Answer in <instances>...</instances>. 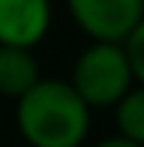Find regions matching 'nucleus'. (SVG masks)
I'll list each match as a JSON object with an SVG mask.
<instances>
[{"label": "nucleus", "mask_w": 144, "mask_h": 147, "mask_svg": "<svg viewBox=\"0 0 144 147\" xmlns=\"http://www.w3.org/2000/svg\"><path fill=\"white\" fill-rule=\"evenodd\" d=\"M14 116L28 147H82L90 130V108L68 79H40L17 99Z\"/></svg>", "instance_id": "obj_1"}, {"label": "nucleus", "mask_w": 144, "mask_h": 147, "mask_svg": "<svg viewBox=\"0 0 144 147\" xmlns=\"http://www.w3.org/2000/svg\"><path fill=\"white\" fill-rule=\"evenodd\" d=\"M93 147H144V144H133V142H127V139L110 136V139H102L99 144H93Z\"/></svg>", "instance_id": "obj_8"}, {"label": "nucleus", "mask_w": 144, "mask_h": 147, "mask_svg": "<svg viewBox=\"0 0 144 147\" xmlns=\"http://www.w3.org/2000/svg\"><path fill=\"white\" fill-rule=\"evenodd\" d=\"M110 110H113V122H116V130H119L116 136L133 142V144H144V91H141V85L127 91Z\"/></svg>", "instance_id": "obj_6"}, {"label": "nucleus", "mask_w": 144, "mask_h": 147, "mask_svg": "<svg viewBox=\"0 0 144 147\" xmlns=\"http://www.w3.org/2000/svg\"><path fill=\"white\" fill-rule=\"evenodd\" d=\"M68 82L76 96L90 110H96L113 108L127 91L139 85V76L127 65L119 42H90L76 57Z\"/></svg>", "instance_id": "obj_2"}, {"label": "nucleus", "mask_w": 144, "mask_h": 147, "mask_svg": "<svg viewBox=\"0 0 144 147\" xmlns=\"http://www.w3.org/2000/svg\"><path fill=\"white\" fill-rule=\"evenodd\" d=\"M51 28V0H0V45L31 48Z\"/></svg>", "instance_id": "obj_4"}, {"label": "nucleus", "mask_w": 144, "mask_h": 147, "mask_svg": "<svg viewBox=\"0 0 144 147\" xmlns=\"http://www.w3.org/2000/svg\"><path fill=\"white\" fill-rule=\"evenodd\" d=\"M65 6L90 42H122L144 26V0H65Z\"/></svg>", "instance_id": "obj_3"}, {"label": "nucleus", "mask_w": 144, "mask_h": 147, "mask_svg": "<svg viewBox=\"0 0 144 147\" xmlns=\"http://www.w3.org/2000/svg\"><path fill=\"white\" fill-rule=\"evenodd\" d=\"M119 45H122V54H124L127 65L133 68V74L141 82L144 79V26H139L136 31H130Z\"/></svg>", "instance_id": "obj_7"}, {"label": "nucleus", "mask_w": 144, "mask_h": 147, "mask_svg": "<svg viewBox=\"0 0 144 147\" xmlns=\"http://www.w3.org/2000/svg\"><path fill=\"white\" fill-rule=\"evenodd\" d=\"M42 79L40 62L31 48L0 45V96L20 99Z\"/></svg>", "instance_id": "obj_5"}]
</instances>
